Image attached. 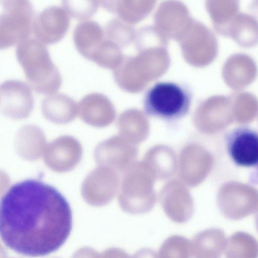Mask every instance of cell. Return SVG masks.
Listing matches in <instances>:
<instances>
[{"mask_svg": "<svg viewBox=\"0 0 258 258\" xmlns=\"http://www.w3.org/2000/svg\"><path fill=\"white\" fill-rule=\"evenodd\" d=\"M72 213L54 187L35 179L15 183L2 197L0 233L4 244L28 256L48 255L67 240Z\"/></svg>", "mask_w": 258, "mask_h": 258, "instance_id": "obj_1", "label": "cell"}, {"mask_svg": "<svg viewBox=\"0 0 258 258\" xmlns=\"http://www.w3.org/2000/svg\"><path fill=\"white\" fill-rule=\"evenodd\" d=\"M226 145L237 166L253 169L250 182L258 184V132L246 126L236 127L227 135Z\"/></svg>", "mask_w": 258, "mask_h": 258, "instance_id": "obj_6", "label": "cell"}, {"mask_svg": "<svg viewBox=\"0 0 258 258\" xmlns=\"http://www.w3.org/2000/svg\"><path fill=\"white\" fill-rule=\"evenodd\" d=\"M142 162L155 179H165L171 176L177 166L174 151L169 147L158 145L150 149Z\"/></svg>", "mask_w": 258, "mask_h": 258, "instance_id": "obj_14", "label": "cell"}, {"mask_svg": "<svg viewBox=\"0 0 258 258\" xmlns=\"http://www.w3.org/2000/svg\"><path fill=\"white\" fill-rule=\"evenodd\" d=\"M138 153L136 145L118 134L99 143L94 156L99 165L124 173L136 163Z\"/></svg>", "mask_w": 258, "mask_h": 258, "instance_id": "obj_7", "label": "cell"}, {"mask_svg": "<svg viewBox=\"0 0 258 258\" xmlns=\"http://www.w3.org/2000/svg\"><path fill=\"white\" fill-rule=\"evenodd\" d=\"M202 156L203 150L197 144H189L182 149L179 157L178 170L183 183L194 187L200 182Z\"/></svg>", "mask_w": 258, "mask_h": 258, "instance_id": "obj_18", "label": "cell"}, {"mask_svg": "<svg viewBox=\"0 0 258 258\" xmlns=\"http://www.w3.org/2000/svg\"><path fill=\"white\" fill-rule=\"evenodd\" d=\"M16 56L34 91L50 95L58 90L62 82L61 76L42 43L36 39L27 38L18 44Z\"/></svg>", "mask_w": 258, "mask_h": 258, "instance_id": "obj_2", "label": "cell"}, {"mask_svg": "<svg viewBox=\"0 0 258 258\" xmlns=\"http://www.w3.org/2000/svg\"><path fill=\"white\" fill-rule=\"evenodd\" d=\"M102 31L95 21L86 20L79 23L75 28L73 39L78 51L87 58L102 40Z\"/></svg>", "mask_w": 258, "mask_h": 258, "instance_id": "obj_19", "label": "cell"}, {"mask_svg": "<svg viewBox=\"0 0 258 258\" xmlns=\"http://www.w3.org/2000/svg\"><path fill=\"white\" fill-rule=\"evenodd\" d=\"M191 98L190 90L184 85L170 81L159 82L146 92L144 108L150 116L175 120L187 113Z\"/></svg>", "mask_w": 258, "mask_h": 258, "instance_id": "obj_4", "label": "cell"}, {"mask_svg": "<svg viewBox=\"0 0 258 258\" xmlns=\"http://www.w3.org/2000/svg\"><path fill=\"white\" fill-rule=\"evenodd\" d=\"M160 202L166 215L173 222L183 224L192 217L195 206L191 194L181 181L172 180L162 188Z\"/></svg>", "mask_w": 258, "mask_h": 258, "instance_id": "obj_9", "label": "cell"}, {"mask_svg": "<svg viewBox=\"0 0 258 258\" xmlns=\"http://www.w3.org/2000/svg\"><path fill=\"white\" fill-rule=\"evenodd\" d=\"M70 26V16L58 6L48 7L33 20L32 31L36 39L46 44H53L61 40Z\"/></svg>", "mask_w": 258, "mask_h": 258, "instance_id": "obj_11", "label": "cell"}, {"mask_svg": "<svg viewBox=\"0 0 258 258\" xmlns=\"http://www.w3.org/2000/svg\"><path fill=\"white\" fill-rule=\"evenodd\" d=\"M158 258H192L190 241L184 236L173 235L161 244Z\"/></svg>", "mask_w": 258, "mask_h": 258, "instance_id": "obj_22", "label": "cell"}, {"mask_svg": "<svg viewBox=\"0 0 258 258\" xmlns=\"http://www.w3.org/2000/svg\"><path fill=\"white\" fill-rule=\"evenodd\" d=\"M1 6L0 48L5 49L28 38L34 13L28 1L4 0Z\"/></svg>", "mask_w": 258, "mask_h": 258, "instance_id": "obj_5", "label": "cell"}, {"mask_svg": "<svg viewBox=\"0 0 258 258\" xmlns=\"http://www.w3.org/2000/svg\"><path fill=\"white\" fill-rule=\"evenodd\" d=\"M132 258H158L156 252L149 248H143L137 251Z\"/></svg>", "mask_w": 258, "mask_h": 258, "instance_id": "obj_24", "label": "cell"}, {"mask_svg": "<svg viewBox=\"0 0 258 258\" xmlns=\"http://www.w3.org/2000/svg\"><path fill=\"white\" fill-rule=\"evenodd\" d=\"M119 188V178L111 168L99 166L84 179L81 194L88 202L103 205L109 202Z\"/></svg>", "mask_w": 258, "mask_h": 258, "instance_id": "obj_10", "label": "cell"}, {"mask_svg": "<svg viewBox=\"0 0 258 258\" xmlns=\"http://www.w3.org/2000/svg\"><path fill=\"white\" fill-rule=\"evenodd\" d=\"M110 258H132L125 251L120 248H114L110 252Z\"/></svg>", "mask_w": 258, "mask_h": 258, "instance_id": "obj_25", "label": "cell"}, {"mask_svg": "<svg viewBox=\"0 0 258 258\" xmlns=\"http://www.w3.org/2000/svg\"><path fill=\"white\" fill-rule=\"evenodd\" d=\"M224 256L225 258H258V242L249 233L237 231L227 239Z\"/></svg>", "mask_w": 258, "mask_h": 258, "instance_id": "obj_20", "label": "cell"}, {"mask_svg": "<svg viewBox=\"0 0 258 258\" xmlns=\"http://www.w3.org/2000/svg\"><path fill=\"white\" fill-rule=\"evenodd\" d=\"M123 115L119 119V135L137 145L145 140L149 134L150 125L143 114Z\"/></svg>", "mask_w": 258, "mask_h": 258, "instance_id": "obj_21", "label": "cell"}, {"mask_svg": "<svg viewBox=\"0 0 258 258\" xmlns=\"http://www.w3.org/2000/svg\"><path fill=\"white\" fill-rule=\"evenodd\" d=\"M99 3L100 1H63L62 6L69 15L84 20L95 14Z\"/></svg>", "mask_w": 258, "mask_h": 258, "instance_id": "obj_23", "label": "cell"}, {"mask_svg": "<svg viewBox=\"0 0 258 258\" xmlns=\"http://www.w3.org/2000/svg\"><path fill=\"white\" fill-rule=\"evenodd\" d=\"M15 146L22 158L27 161H35L44 152L46 147L45 137L37 126L27 125L18 132Z\"/></svg>", "mask_w": 258, "mask_h": 258, "instance_id": "obj_16", "label": "cell"}, {"mask_svg": "<svg viewBox=\"0 0 258 258\" xmlns=\"http://www.w3.org/2000/svg\"><path fill=\"white\" fill-rule=\"evenodd\" d=\"M78 107L80 118L91 126L104 127L114 120L113 108L102 94L92 93L86 95L80 101Z\"/></svg>", "mask_w": 258, "mask_h": 258, "instance_id": "obj_13", "label": "cell"}, {"mask_svg": "<svg viewBox=\"0 0 258 258\" xmlns=\"http://www.w3.org/2000/svg\"><path fill=\"white\" fill-rule=\"evenodd\" d=\"M225 241V233L220 228H211L198 232L191 243L194 258H221Z\"/></svg>", "mask_w": 258, "mask_h": 258, "instance_id": "obj_17", "label": "cell"}, {"mask_svg": "<svg viewBox=\"0 0 258 258\" xmlns=\"http://www.w3.org/2000/svg\"><path fill=\"white\" fill-rule=\"evenodd\" d=\"M82 154V146L77 140L63 136L46 146L43 159L50 169L62 173L72 170L80 161Z\"/></svg>", "mask_w": 258, "mask_h": 258, "instance_id": "obj_12", "label": "cell"}, {"mask_svg": "<svg viewBox=\"0 0 258 258\" xmlns=\"http://www.w3.org/2000/svg\"><path fill=\"white\" fill-rule=\"evenodd\" d=\"M255 224L256 229L258 232V214L255 216Z\"/></svg>", "mask_w": 258, "mask_h": 258, "instance_id": "obj_26", "label": "cell"}, {"mask_svg": "<svg viewBox=\"0 0 258 258\" xmlns=\"http://www.w3.org/2000/svg\"><path fill=\"white\" fill-rule=\"evenodd\" d=\"M34 98L30 87L21 81L7 80L0 87V108L6 117L20 120L30 116Z\"/></svg>", "mask_w": 258, "mask_h": 258, "instance_id": "obj_8", "label": "cell"}, {"mask_svg": "<svg viewBox=\"0 0 258 258\" xmlns=\"http://www.w3.org/2000/svg\"><path fill=\"white\" fill-rule=\"evenodd\" d=\"M155 180L142 161L132 166L124 173L119 188L118 201L121 209L132 215L150 212L157 201Z\"/></svg>", "mask_w": 258, "mask_h": 258, "instance_id": "obj_3", "label": "cell"}, {"mask_svg": "<svg viewBox=\"0 0 258 258\" xmlns=\"http://www.w3.org/2000/svg\"><path fill=\"white\" fill-rule=\"evenodd\" d=\"M41 110L44 117L57 124H66L73 120L78 114L75 101L63 93H54L42 101Z\"/></svg>", "mask_w": 258, "mask_h": 258, "instance_id": "obj_15", "label": "cell"}]
</instances>
